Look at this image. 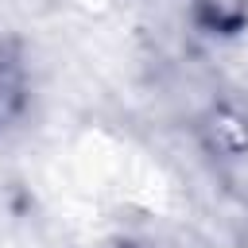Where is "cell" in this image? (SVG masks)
Listing matches in <instances>:
<instances>
[{
  "label": "cell",
  "mask_w": 248,
  "mask_h": 248,
  "mask_svg": "<svg viewBox=\"0 0 248 248\" xmlns=\"http://www.w3.org/2000/svg\"><path fill=\"white\" fill-rule=\"evenodd\" d=\"M190 8L209 35H240L248 27V0H190Z\"/></svg>",
  "instance_id": "6da1fadb"
}]
</instances>
